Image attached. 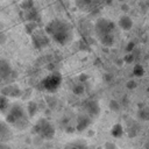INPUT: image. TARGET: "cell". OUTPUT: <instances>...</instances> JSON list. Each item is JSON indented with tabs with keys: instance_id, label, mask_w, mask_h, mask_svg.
<instances>
[{
	"instance_id": "obj_8",
	"label": "cell",
	"mask_w": 149,
	"mask_h": 149,
	"mask_svg": "<svg viewBox=\"0 0 149 149\" xmlns=\"http://www.w3.org/2000/svg\"><path fill=\"white\" fill-rule=\"evenodd\" d=\"M118 24H119V27H120L122 30H126V31H127V30H130V29H132V27H133V21H132V19H130L129 16L122 15V16L119 17Z\"/></svg>"
},
{
	"instance_id": "obj_5",
	"label": "cell",
	"mask_w": 149,
	"mask_h": 149,
	"mask_svg": "<svg viewBox=\"0 0 149 149\" xmlns=\"http://www.w3.org/2000/svg\"><path fill=\"white\" fill-rule=\"evenodd\" d=\"M84 108L88 116H97L100 112V107L97 100H86L84 102Z\"/></svg>"
},
{
	"instance_id": "obj_7",
	"label": "cell",
	"mask_w": 149,
	"mask_h": 149,
	"mask_svg": "<svg viewBox=\"0 0 149 149\" xmlns=\"http://www.w3.org/2000/svg\"><path fill=\"white\" fill-rule=\"evenodd\" d=\"M91 123V116H88L87 114L85 115H80L78 119H77V125H76V128L77 130L81 132L84 129L87 128V126Z\"/></svg>"
},
{
	"instance_id": "obj_20",
	"label": "cell",
	"mask_w": 149,
	"mask_h": 149,
	"mask_svg": "<svg viewBox=\"0 0 149 149\" xmlns=\"http://www.w3.org/2000/svg\"><path fill=\"white\" fill-rule=\"evenodd\" d=\"M7 98L6 97H0V111L5 109L6 106H7Z\"/></svg>"
},
{
	"instance_id": "obj_4",
	"label": "cell",
	"mask_w": 149,
	"mask_h": 149,
	"mask_svg": "<svg viewBox=\"0 0 149 149\" xmlns=\"http://www.w3.org/2000/svg\"><path fill=\"white\" fill-rule=\"evenodd\" d=\"M36 132L38 135H41L44 139H51L55 134V129H54L52 125L49 121H47L45 119H41L36 123Z\"/></svg>"
},
{
	"instance_id": "obj_14",
	"label": "cell",
	"mask_w": 149,
	"mask_h": 149,
	"mask_svg": "<svg viewBox=\"0 0 149 149\" xmlns=\"http://www.w3.org/2000/svg\"><path fill=\"white\" fill-rule=\"evenodd\" d=\"M111 133H112V135L114 136V137H120L121 135H122V127H121V125H114L113 126V128H112V130H111Z\"/></svg>"
},
{
	"instance_id": "obj_23",
	"label": "cell",
	"mask_w": 149,
	"mask_h": 149,
	"mask_svg": "<svg viewBox=\"0 0 149 149\" xmlns=\"http://www.w3.org/2000/svg\"><path fill=\"white\" fill-rule=\"evenodd\" d=\"M133 59H134L133 55H127V57H126V62H127V63H130V62H133Z\"/></svg>"
},
{
	"instance_id": "obj_6",
	"label": "cell",
	"mask_w": 149,
	"mask_h": 149,
	"mask_svg": "<svg viewBox=\"0 0 149 149\" xmlns=\"http://www.w3.org/2000/svg\"><path fill=\"white\" fill-rule=\"evenodd\" d=\"M33 42L36 48H42L45 44H48V35L47 33L42 31H35L33 34Z\"/></svg>"
},
{
	"instance_id": "obj_19",
	"label": "cell",
	"mask_w": 149,
	"mask_h": 149,
	"mask_svg": "<svg viewBox=\"0 0 149 149\" xmlns=\"http://www.w3.org/2000/svg\"><path fill=\"white\" fill-rule=\"evenodd\" d=\"M139 116L142 119V120H148L149 119V112L148 111H144V109H141L139 112Z\"/></svg>"
},
{
	"instance_id": "obj_21",
	"label": "cell",
	"mask_w": 149,
	"mask_h": 149,
	"mask_svg": "<svg viewBox=\"0 0 149 149\" xmlns=\"http://www.w3.org/2000/svg\"><path fill=\"white\" fill-rule=\"evenodd\" d=\"M104 147H105V149H118L114 143H112V142H106Z\"/></svg>"
},
{
	"instance_id": "obj_17",
	"label": "cell",
	"mask_w": 149,
	"mask_h": 149,
	"mask_svg": "<svg viewBox=\"0 0 149 149\" xmlns=\"http://www.w3.org/2000/svg\"><path fill=\"white\" fill-rule=\"evenodd\" d=\"M109 108H111L112 111H114V112H119L120 108H121V105H120V102H118L116 100H111V101H109Z\"/></svg>"
},
{
	"instance_id": "obj_15",
	"label": "cell",
	"mask_w": 149,
	"mask_h": 149,
	"mask_svg": "<svg viewBox=\"0 0 149 149\" xmlns=\"http://www.w3.org/2000/svg\"><path fill=\"white\" fill-rule=\"evenodd\" d=\"M133 74L136 76V77H142V76L144 74V69H143V66L140 65V64H136V65L134 66V69H133Z\"/></svg>"
},
{
	"instance_id": "obj_3",
	"label": "cell",
	"mask_w": 149,
	"mask_h": 149,
	"mask_svg": "<svg viewBox=\"0 0 149 149\" xmlns=\"http://www.w3.org/2000/svg\"><path fill=\"white\" fill-rule=\"evenodd\" d=\"M41 84H42V87L44 90H47L49 92H54L62 84V76L59 72H54V73L49 74L48 77H45Z\"/></svg>"
},
{
	"instance_id": "obj_13",
	"label": "cell",
	"mask_w": 149,
	"mask_h": 149,
	"mask_svg": "<svg viewBox=\"0 0 149 149\" xmlns=\"http://www.w3.org/2000/svg\"><path fill=\"white\" fill-rule=\"evenodd\" d=\"M65 149H86V146L83 142H72V143H69L65 147Z\"/></svg>"
},
{
	"instance_id": "obj_10",
	"label": "cell",
	"mask_w": 149,
	"mask_h": 149,
	"mask_svg": "<svg viewBox=\"0 0 149 149\" xmlns=\"http://www.w3.org/2000/svg\"><path fill=\"white\" fill-rule=\"evenodd\" d=\"M2 93H3L5 95L17 97V95H20V90H19L16 86H14V85H9V86H7V87H5V88L2 90Z\"/></svg>"
},
{
	"instance_id": "obj_18",
	"label": "cell",
	"mask_w": 149,
	"mask_h": 149,
	"mask_svg": "<svg viewBox=\"0 0 149 149\" xmlns=\"http://www.w3.org/2000/svg\"><path fill=\"white\" fill-rule=\"evenodd\" d=\"M92 3V0H76V5L79 7V8H84V7H87Z\"/></svg>"
},
{
	"instance_id": "obj_24",
	"label": "cell",
	"mask_w": 149,
	"mask_h": 149,
	"mask_svg": "<svg viewBox=\"0 0 149 149\" xmlns=\"http://www.w3.org/2000/svg\"><path fill=\"white\" fill-rule=\"evenodd\" d=\"M0 149H10V148L5 143H0Z\"/></svg>"
},
{
	"instance_id": "obj_11",
	"label": "cell",
	"mask_w": 149,
	"mask_h": 149,
	"mask_svg": "<svg viewBox=\"0 0 149 149\" xmlns=\"http://www.w3.org/2000/svg\"><path fill=\"white\" fill-rule=\"evenodd\" d=\"M99 41H100V43H101L102 45H105V47H111V45L114 44V35L112 34V35L104 36V37L99 38Z\"/></svg>"
},
{
	"instance_id": "obj_16",
	"label": "cell",
	"mask_w": 149,
	"mask_h": 149,
	"mask_svg": "<svg viewBox=\"0 0 149 149\" xmlns=\"http://www.w3.org/2000/svg\"><path fill=\"white\" fill-rule=\"evenodd\" d=\"M85 92V87L83 84H77L73 86V93L77 94V95H81L83 93Z\"/></svg>"
},
{
	"instance_id": "obj_22",
	"label": "cell",
	"mask_w": 149,
	"mask_h": 149,
	"mask_svg": "<svg viewBox=\"0 0 149 149\" xmlns=\"http://www.w3.org/2000/svg\"><path fill=\"white\" fill-rule=\"evenodd\" d=\"M127 87H128V88H134V87H136V83H135L134 80H129V81L127 83Z\"/></svg>"
},
{
	"instance_id": "obj_1",
	"label": "cell",
	"mask_w": 149,
	"mask_h": 149,
	"mask_svg": "<svg viewBox=\"0 0 149 149\" xmlns=\"http://www.w3.org/2000/svg\"><path fill=\"white\" fill-rule=\"evenodd\" d=\"M45 33L61 45L68 44L73 37L72 26L68 21L61 19H54L52 21H50L45 27Z\"/></svg>"
},
{
	"instance_id": "obj_2",
	"label": "cell",
	"mask_w": 149,
	"mask_h": 149,
	"mask_svg": "<svg viewBox=\"0 0 149 149\" xmlns=\"http://www.w3.org/2000/svg\"><path fill=\"white\" fill-rule=\"evenodd\" d=\"M114 29H115V23L105 17L98 19L94 24V31L98 38H101L107 35H112Z\"/></svg>"
},
{
	"instance_id": "obj_12",
	"label": "cell",
	"mask_w": 149,
	"mask_h": 149,
	"mask_svg": "<svg viewBox=\"0 0 149 149\" xmlns=\"http://www.w3.org/2000/svg\"><path fill=\"white\" fill-rule=\"evenodd\" d=\"M9 134H10V132H9L8 126L5 122H0V137L3 139V137H6Z\"/></svg>"
},
{
	"instance_id": "obj_25",
	"label": "cell",
	"mask_w": 149,
	"mask_h": 149,
	"mask_svg": "<svg viewBox=\"0 0 149 149\" xmlns=\"http://www.w3.org/2000/svg\"><path fill=\"white\" fill-rule=\"evenodd\" d=\"M122 8H123V10H128V9H127V8H128L127 6H122Z\"/></svg>"
},
{
	"instance_id": "obj_9",
	"label": "cell",
	"mask_w": 149,
	"mask_h": 149,
	"mask_svg": "<svg viewBox=\"0 0 149 149\" xmlns=\"http://www.w3.org/2000/svg\"><path fill=\"white\" fill-rule=\"evenodd\" d=\"M12 73V69H10V65L3 61V59H0V80L9 77V74Z\"/></svg>"
}]
</instances>
